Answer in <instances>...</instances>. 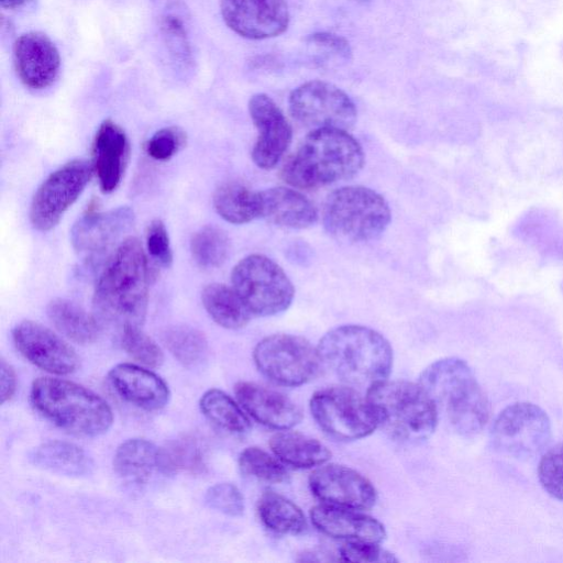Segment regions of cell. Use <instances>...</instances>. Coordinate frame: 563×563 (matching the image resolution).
Returning <instances> with one entry per match:
<instances>
[{
    "label": "cell",
    "instance_id": "obj_1",
    "mask_svg": "<svg viewBox=\"0 0 563 563\" xmlns=\"http://www.w3.org/2000/svg\"><path fill=\"white\" fill-rule=\"evenodd\" d=\"M150 265L141 242L129 236L112 253L100 273L93 292V308L101 322L141 327L144 322L150 285Z\"/></svg>",
    "mask_w": 563,
    "mask_h": 563
},
{
    "label": "cell",
    "instance_id": "obj_2",
    "mask_svg": "<svg viewBox=\"0 0 563 563\" xmlns=\"http://www.w3.org/2000/svg\"><path fill=\"white\" fill-rule=\"evenodd\" d=\"M420 386L459 434H478L490 417L486 394L468 364L457 357L438 360L420 374Z\"/></svg>",
    "mask_w": 563,
    "mask_h": 563
},
{
    "label": "cell",
    "instance_id": "obj_3",
    "mask_svg": "<svg viewBox=\"0 0 563 563\" xmlns=\"http://www.w3.org/2000/svg\"><path fill=\"white\" fill-rule=\"evenodd\" d=\"M322 367L351 387L367 388L387 379L393 367V349L374 329L344 324L328 331L317 346Z\"/></svg>",
    "mask_w": 563,
    "mask_h": 563
},
{
    "label": "cell",
    "instance_id": "obj_4",
    "mask_svg": "<svg viewBox=\"0 0 563 563\" xmlns=\"http://www.w3.org/2000/svg\"><path fill=\"white\" fill-rule=\"evenodd\" d=\"M364 165V151L356 139L340 129L312 130L283 168V178L299 189L347 180Z\"/></svg>",
    "mask_w": 563,
    "mask_h": 563
},
{
    "label": "cell",
    "instance_id": "obj_5",
    "mask_svg": "<svg viewBox=\"0 0 563 563\" xmlns=\"http://www.w3.org/2000/svg\"><path fill=\"white\" fill-rule=\"evenodd\" d=\"M35 409L60 429L82 437L100 435L113 422L112 411L100 396L76 383L40 377L33 382Z\"/></svg>",
    "mask_w": 563,
    "mask_h": 563
},
{
    "label": "cell",
    "instance_id": "obj_6",
    "mask_svg": "<svg viewBox=\"0 0 563 563\" xmlns=\"http://www.w3.org/2000/svg\"><path fill=\"white\" fill-rule=\"evenodd\" d=\"M366 397L379 426L398 440H426L437 428L438 409L419 383L385 379L368 387Z\"/></svg>",
    "mask_w": 563,
    "mask_h": 563
},
{
    "label": "cell",
    "instance_id": "obj_7",
    "mask_svg": "<svg viewBox=\"0 0 563 563\" xmlns=\"http://www.w3.org/2000/svg\"><path fill=\"white\" fill-rule=\"evenodd\" d=\"M391 219L385 198L364 186H344L330 192L322 209L324 229L333 238L351 243L379 238Z\"/></svg>",
    "mask_w": 563,
    "mask_h": 563
},
{
    "label": "cell",
    "instance_id": "obj_8",
    "mask_svg": "<svg viewBox=\"0 0 563 563\" xmlns=\"http://www.w3.org/2000/svg\"><path fill=\"white\" fill-rule=\"evenodd\" d=\"M231 282L252 316L280 313L295 296L294 285L283 268L263 254H251L236 263Z\"/></svg>",
    "mask_w": 563,
    "mask_h": 563
},
{
    "label": "cell",
    "instance_id": "obj_9",
    "mask_svg": "<svg viewBox=\"0 0 563 563\" xmlns=\"http://www.w3.org/2000/svg\"><path fill=\"white\" fill-rule=\"evenodd\" d=\"M310 411L318 426L336 440L362 439L379 427L367 397L351 386H332L316 391L310 400Z\"/></svg>",
    "mask_w": 563,
    "mask_h": 563
},
{
    "label": "cell",
    "instance_id": "obj_10",
    "mask_svg": "<svg viewBox=\"0 0 563 563\" xmlns=\"http://www.w3.org/2000/svg\"><path fill=\"white\" fill-rule=\"evenodd\" d=\"M552 437L547 412L536 404L519 401L499 412L490 429L495 451L518 460L544 452Z\"/></svg>",
    "mask_w": 563,
    "mask_h": 563
},
{
    "label": "cell",
    "instance_id": "obj_11",
    "mask_svg": "<svg viewBox=\"0 0 563 563\" xmlns=\"http://www.w3.org/2000/svg\"><path fill=\"white\" fill-rule=\"evenodd\" d=\"M258 371L283 386H300L314 379L322 364L317 347L302 336L278 333L261 340L253 352Z\"/></svg>",
    "mask_w": 563,
    "mask_h": 563
},
{
    "label": "cell",
    "instance_id": "obj_12",
    "mask_svg": "<svg viewBox=\"0 0 563 563\" xmlns=\"http://www.w3.org/2000/svg\"><path fill=\"white\" fill-rule=\"evenodd\" d=\"M289 111L301 125L312 130H349L356 122L352 99L335 85L322 80L307 81L289 95Z\"/></svg>",
    "mask_w": 563,
    "mask_h": 563
},
{
    "label": "cell",
    "instance_id": "obj_13",
    "mask_svg": "<svg viewBox=\"0 0 563 563\" xmlns=\"http://www.w3.org/2000/svg\"><path fill=\"white\" fill-rule=\"evenodd\" d=\"M85 159H73L51 173L36 189L30 206V221L38 231H49L78 199L93 174Z\"/></svg>",
    "mask_w": 563,
    "mask_h": 563
},
{
    "label": "cell",
    "instance_id": "obj_14",
    "mask_svg": "<svg viewBox=\"0 0 563 563\" xmlns=\"http://www.w3.org/2000/svg\"><path fill=\"white\" fill-rule=\"evenodd\" d=\"M220 11L229 29L250 40L280 35L290 18L286 0H220Z\"/></svg>",
    "mask_w": 563,
    "mask_h": 563
},
{
    "label": "cell",
    "instance_id": "obj_15",
    "mask_svg": "<svg viewBox=\"0 0 563 563\" xmlns=\"http://www.w3.org/2000/svg\"><path fill=\"white\" fill-rule=\"evenodd\" d=\"M12 339L26 360L48 373L67 375L79 365L75 350L52 330L35 321L18 323L12 330Z\"/></svg>",
    "mask_w": 563,
    "mask_h": 563
},
{
    "label": "cell",
    "instance_id": "obj_16",
    "mask_svg": "<svg viewBox=\"0 0 563 563\" xmlns=\"http://www.w3.org/2000/svg\"><path fill=\"white\" fill-rule=\"evenodd\" d=\"M312 494L324 504L365 510L372 508L377 492L372 482L354 468L340 464L321 465L309 477Z\"/></svg>",
    "mask_w": 563,
    "mask_h": 563
},
{
    "label": "cell",
    "instance_id": "obj_17",
    "mask_svg": "<svg viewBox=\"0 0 563 563\" xmlns=\"http://www.w3.org/2000/svg\"><path fill=\"white\" fill-rule=\"evenodd\" d=\"M249 112L258 135L252 159L262 169H272L280 161L292 139V129L280 108L265 93H255Z\"/></svg>",
    "mask_w": 563,
    "mask_h": 563
},
{
    "label": "cell",
    "instance_id": "obj_18",
    "mask_svg": "<svg viewBox=\"0 0 563 563\" xmlns=\"http://www.w3.org/2000/svg\"><path fill=\"white\" fill-rule=\"evenodd\" d=\"M13 62L24 86L40 90L54 82L60 57L52 40L42 32H27L13 44Z\"/></svg>",
    "mask_w": 563,
    "mask_h": 563
},
{
    "label": "cell",
    "instance_id": "obj_19",
    "mask_svg": "<svg viewBox=\"0 0 563 563\" xmlns=\"http://www.w3.org/2000/svg\"><path fill=\"white\" fill-rule=\"evenodd\" d=\"M97 205L87 208L70 231L74 249L84 254H98L110 246L133 223L134 213L129 207L101 212Z\"/></svg>",
    "mask_w": 563,
    "mask_h": 563
},
{
    "label": "cell",
    "instance_id": "obj_20",
    "mask_svg": "<svg viewBox=\"0 0 563 563\" xmlns=\"http://www.w3.org/2000/svg\"><path fill=\"white\" fill-rule=\"evenodd\" d=\"M243 409L260 423L287 430L302 418L300 408L287 396L252 382H240L234 388Z\"/></svg>",
    "mask_w": 563,
    "mask_h": 563
},
{
    "label": "cell",
    "instance_id": "obj_21",
    "mask_svg": "<svg viewBox=\"0 0 563 563\" xmlns=\"http://www.w3.org/2000/svg\"><path fill=\"white\" fill-rule=\"evenodd\" d=\"M310 518L317 529L335 539L376 543L386 539L384 525L357 509L322 503L311 509Z\"/></svg>",
    "mask_w": 563,
    "mask_h": 563
},
{
    "label": "cell",
    "instance_id": "obj_22",
    "mask_svg": "<svg viewBox=\"0 0 563 563\" xmlns=\"http://www.w3.org/2000/svg\"><path fill=\"white\" fill-rule=\"evenodd\" d=\"M128 154L129 141L125 132L113 121L104 120L99 125L92 144V166L102 192H112L120 185Z\"/></svg>",
    "mask_w": 563,
    "mask_h": 563
},
{
    "label": "cell",
    "instance_id": "obj_23",
    "mask_svg": "<svg viewBox=\"0 0 563 563\" xmlns=\"http://www.w3.org/2000/svg\"><path fill=\"white\" fill-rule=\"evenodd\" d=\"M114 390L128 402L145 410H158L169 399L167 384L155 373L135 364L115 365L108 374Z\"/></svg>",
    "mask_w": 563,
    "mask_h": 563
},
{
    "label": "cell",
    "instance_id": "obj_24",
    "mask_svg": "<svg viewBox=\"0 0 563 563\" xmlns=\"http://www.w3.org/2000/svg\"><path fill=\"white\" fill-rule=\"evenodd\" d=\"M260 218L284 228L306 229L318 220V211L300 191L287 187L260 190Z\"/></svg>",
    "mask_w": 563,
    "mask_h": 563
},
{
    "label": "cell",
    "instance_id": "obj_25",
    "mask_svg": "<svg viewBox=\"0 0 563 563\" xmlns=\"http://www.w3.org/2000/svg\"><path fill=\"white\" fill-rule=\"evenodd\" d=\"M29 459L37 467L66 476H84L92 468V462L85 451L67 441L42 443L30 452Z\"/></svg>",
    "mask_w": 563,
    "mask_h": 563
},
{
    "label": "cell",
    "instance_id": "obj_26",
    "mask_svg": "<svg viewBox=\"0 0 563 563\" xmlns=\"http://www.w3.org/2000/svg\"><path fill=\"white\" fill-rule=\"evenodd\" d=\"M161 450L145 439H129L121 443L113 457L115 473L125 482L145 484L159 468Z\"/></svg>",
    "mask_w": 563,
    "mask_h": 563
},
{
    "label": "cell",
    "instance_id": "obj_27",
    "mask_svg": "<svg viewBox=\"0 0 563 563\" xmlns=\"http://www.w3.org/2000/svg\"><path fill=\"white\" fill-rule=\"evenodd\" d=\"M269 445L277 459L297 468L321 466L331 457L323 443L298 432L283 430L271 438Z\"/></svg>",
    "mask_w": 563,
    "mask_h": 563
},
{
    "label": "cell",
    "instance_id": "obj_28",
    "mask_svg": "<svg viewBox=\"0 0 563 563\" xmlns=\"http://www.w3.org/2000/svg\"><path fill=\"white\" fill-rule=\"evenodd\" d=\"M46 313L53 325L67 339L78 344H89L100 333L98 319L77 303L55 298L46 307Z\"/></svg>",
    "mask_w": 563,
    "mask_h": 563
},
{
    "label": "cell",
    "instance_id": "obj_29",
    "mask_svg": "<svg viewBox=\"0 0 563 563\" xmlns=\"http://www.w3.org/2000/svg\"><path fill=\"white\" fill-rule=\"evenodd\" d=\"M212 201L217 213L233 224L249 223L261 216L260 190H253L239 181L220 185Z\"/></svg>",
    "mask_w": 563,
    "mask_h": 563
},
{
    "label": "cell",
    "instance_id": "obj_30",
    "mask_svg": "<svg viewBox=\"0 0 563 563\" xmlns=\"http://www.w3.org/2000/svg\"><path fill=\"white\" fill-rule=\"evenodd\" d=\"M201 301L212 320L225 329L244 328L252 318L234 288L224 284L207 285L201 292Z\"/></svg>",
    "mask_w": 563,
    "mask_h": 563
},
{
    "label": "cell",
    "instance_id": "obj_31",
    "mask_svg": "<svg viewBox=\"0 0 563 563\" xmlns=\"http://www.w3.org/2000/svg\"><path fill=\"white\" fill-rule=\"evenodd\" d=\"M257 511L262 522L277 533L300 534L307 529L301 509L277 493H264L258 500Z\"/></svg>",
    "mask_w": 563,
    "mask_h": 563
},
{
    "label": "cell",
    "instance_id": "obj_32",
    "mask_svg": "<svg viewBox=\"0 0 563 563\" xmlns=\"http://www.w3.org/2000/svg\"><path fill=\"white\" fill-rule=\"evenodd\" d=\"M163 342L170 354L184 366L201 364L208 354L205 334L189 325H173L163 332Z\"/></svg>",
    "mask_w": 563,
    "mask_h": 563
},
{
    "label": "cell",
    "instance_id": "obj_33",
    "mask_svg": "<svg viewBox=\"0 0 563 563\" xmlns=\"http://www.w3.org/2000/svg\"><path fill=\"white\" fill-rule=\"evenodd\" d=\"M200 409L212 423L231 433H245L251 427L243 410L220 389L207 390L200 399Z\"/></svg>",
    "mask_w": 563,
    "mask_h": 563
},
{
    "label": "cell",
    "instance_id": "obj_34",
    "mask_svg": "<svg viewBox=\"0 0 563 563\" xmlns=\"http://www.w3.org/2000/svg\"><path fill=\"white\" fill-rule=\"evenodd\" d=\"M190 252L200 267L216 268L227 261L230 252V240L223 230L207 225L192 235Z\"/></svg>",
    "mask_w": 563,
    "mask_h": 563
},
{
    "label": "cell",
    "instance_id": "obj_35",
    "mask_svg": "<svg viewBox=\"0 0 563 563\" xmlns=\"http://www.w3.org/2000/svg\"><path fill=\"white\" fill-rule=\"evenodd\" d=\"M205 467L201 444L194 437H181L169 442L159 454V468L164 472H200Z\"/></svg>",
    "mask_w": 563,
    "mask_h": 563
},
{
    "label": "cell",
    "instance_id": "obj_36",
    "mask_svg": "<svg viewBox=\"0 0 563 563\" xmlns=\"http://www.w3.org/2000/svg\"><path fill=\"white\" fill-rule=\"evenodd\" d=\"M239 466L243 474L272 484L286 481L288 475L279 459L256 446L246 448L241 452Z\"/></svg>",
    "mask_w": 563,
    "mask_h": 563
},
{
    "label": "cell",
    "instance_id": "obj_37",
    "mask_svg": "<svg viewBox=\"0 0 563 563\" xmlns=\"http://www.w3.org/2000/svg\"><path fill=\"white\" fill-rule=\"evenodd\" d=\"M120 340L123 350L139 363L148 367H157L162 364L164 358L162 350L140 327L125 325L121 329Z\"/></svg>",
    "mask_w": 563,
    "mask_h": 563
},
{
    "label": "cell",
    "instance_id": "obj_38",
    "mask_svg": "<svg viewBox=\"0 0 563 563\" xmlns=\"http://www.w3.org/2000/svg\"><path fill=\"white\" fill-rule=\"evenodd\" d=\"M538 478L551 497L563 501V442L543 452L538 465Z\"/></svg>",
    "mask_w": 563,
    "mask_h": 563
},
{
    "label": "cell",
    "instance_id": "obj_39",
    "mask_svg": "<svg viewBox=\"0 0 563 563\" xmlns=\"http://www.w3.org/2000/svg\"><path fill=\"white\" fill-rule=\"evenodd\" d=\"M307 44L316 53L321 63H345L352 58V48L346 38L331 32H316L307 36Z\"/></svg>",
    "mask_w": 563,
    "mask_h": 563
},
{
    "label": "cell",
    "instance_id": "obj_40",
    "mask_svg": "<svg viewBox=\"0 0 563 563\" xmlns=\"http://www.w3.org/2000/svg\"><path fill=\"white\" fill-rule=\"evenodd\" d=\"M205 501L210 508L231 517H239L244 511L243 495L230 483L211 486L205 495Z\"/></svg>",
    "mask_w": 563,
    "mask_h": 563
},
{
    "label": "cell",
    "instance_id": "obj_41",
    "mask_svg": "<svg viewBox=\"0 0 563 563\" xmlns=\"http://www.w3.org/2000/svg\"><path fill=\"white\" fill-rule=\"evenodd\" d=\"M340 560L354 563H391L397 558L383 549L379 543L368 541H346L339 551Z\"/></svg>",
    "mask_w": 563,
    "mask_h": 563
},
{
    "label": "cell",
    "instance_id": "obj_42",
    "mask_svg": "<svg viewBox=\"0 0 563 563\" xmlns=\"http://www.w3.org/2000/svg\"><path fill=\"white\" fill-rule=\"evenodd\" d=\"M185 135L178 128H163L146 142L145 150L156 161H167L183 146Z\"/></svg>",
    "mask_w": 563,
    "mask_h": 563
},
{
    "label": "cell",
    "instance_id": "obj_43",
    "mask_svg": "<svg viewBox=\"0 0 563 563\" xmlns=\"http://www.w3.org/2000/svg\"><path fill=\"white\" fill-rule=\"evenodd\" d=\"M146 249L151 257L164 267L173 262V252L167 229L162 220H153L146 231Z\"/></svg>",
    "mask_w": 563,
    "mask_h": 563
},
{
    "label": "cell",
    "instance_id": "obj_44",
    "mask_svg": "<svg viewBox=\"0 0 563 563\" xmlns=\"http://www.w3.org/2000/svg\"><path fill=\"white\" fill-rule=\"evenodd\" d=\"M16 389V375L13 367L1 358L0 362V399L1 404L11 399Z\"/></svg>",
    "mask_w": 563,
    "mask_h": 563
},
{
    "label": "cell",
    "instance_id": "obj_45",
    "mask_svg": "<svg viewBox=\"0 0 563 563\" xmlns=\"http://www.w3.org/2000/svg\"><path fill=\"white\" fill-rule=\"evenodd\" d=\"M31 0H0L1 7L4 9H15L30 2Z\"/></svg>",
    "mask_w": 563,
    "mask_h": 563
},
{
    "label": "cell",
    "instance_id": "obj_46",
    "mask_svg": "<svg viewBox=\"0 0 563 563\" xmlns=\"http://www.w3.org/2000/svg\"><path fill=\"white\" fill-rule=\"evenodd\" d=\"M355 3H358V4H367L371 0H351Z\"/></svg>",
    "mask_w": 563,
    "mask_h": 563
}]
</instances>
